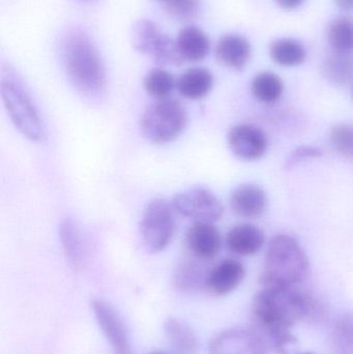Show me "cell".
Here are the masks:
<instances>
[{"label":"cell","instance_id":"obj_1","mask_svg":"<svg viewBox=\"0 0 353 354\" xmlns=\"http://www.w3.org/2000/svg\"><path fill=\"white\" fill-rule=\"evenodd\" d=\"M323 310L316 297L300 286L261 285L251 306V328L269 351L290 354L298 344L292 328L300 322L321 319Z\"/></svg>","mask_w":353,"mask_h":354},{"label":"cell","instance_id":"obj_2","mask_svg":"<svg viewBox=\"0 0 353 354\" xmlns=\"http://www.w3.org/2000/svg\"><path fill=\"white\" fill-rule=\"evenodd\" d=\"M60 57L73 86L88 99H99L107 87V71L95 43L81 29L68 30L60 41Z\"/></svg>","mask_w":353,"mask_h":354},{"label":"cell","instance_id":"obj_3","mask_svg":"<svg viewBox=\"0 0 353 354\" xmlns=\"http://www.w3.org/2000/svg\"><path fill=\"white\" fill-rule=\"evenodd\" d=\"M310 274V261L302 245L288 234H277L267 245L260 284L300 286Z\"/></svg>","mask_w":353,"mask_h":354},{"label":"cell","instance_id":"obj_4","mask_svg":"<svg viewBox=\"0 0 353 354\" xmlns=\"http://www.w3.org/2000/svg\"><path fill=\"white\" fill-rule=\"evenodd\" d=\"M1 97L6 112L15 128L28 140L41 142L46 137V128L32 97L10 68L1 76Z\"/></svg>","mask_w":353,"mask_h":354},{"label":"cell","instance_id":"obj_5","mask_svg":"<svg viewBox=\"0 0 353 354\" xmlns=\"http://www.w3.org/2000/svg\"><path fill=\"white\" fill-rule=\"evenodd\" d=\"M188 113L180 102L173 99L158 100L141 116L140 130L144 138L155 145L172 142L184 132Z\"/></svg>","mask_w":353,"mask_h":354},{"label":"cell","instance_id":"obj_6","mask_svg":"<svg viewBox=\"0 0 353 354\" xmlns=\"http://www.w3.org/2000/svg\"><path fill=\"white\" fill-rule=\"evenodd\" d=\"M173 206L166 200L149 202L141 216L139 235L143 248L149 253L157 254L167 249L176 233Z\"/></svg>","mask_w":353,"mask_h":354},{"label":"cell","instance_id":"obj_7","mask_svg":"<svg viewBox=\"0 0 353 354\" xmlns=\"http://www.w3.org/2000/svg\"><path fill=\"white\" fill-rule=\"evenodd\" d=\"M135 50L143 55H149L160 66H169L178 57L175 39L164 33L155 22L139 20L132 31Z\"/></svg>","mask_w":353,"mask_h":354},{"label":"cell","instance_id":"obj_8","mask_svg":"<svg viewBox=\"0 0 353 354\" xmlns=\"http://www.w3.org/2000/svg\"><path fill=\"white\" fill-rule=\"evenodd\" d=\"M172 206L180 216L195 222H217L225 212L221 200L211 189L202 187H190L176 194Z\"/></svg>","mask_w":353,"mask_h":354},{"label":"cell","instance_id":"obj_9","mask_svg":"<svg viewBox=\"0 0 353 354\" xmlns=\"http://www.w3.org/2000/svg\"><path fill=\"white\" fill-rule=\"evenodd\" d=\"M252 328H231L218 333L209 342V354H269Z\"/></svg>","mask_w":353,"mask_h":354},{"label":"cell","instance_id":"obj_10","mask_svg":"<svg viewBox=\"0 0 353 354\" xmlns=\"http://www.w3.org/2000/svg\"><path fill=\"white\" fill-rule=\"evenodd\" d=\"M227 142L232 153L244 161L263 159L269 149L267 134L258 127L249 124H236L230 128Z\"/></svg>","mask_w":353,"mask_h":354},{"label":"cell","instance_id":"obj_11","mask_svg":"<svg viewBox=\"0 0 353 354\" xmlns=\"http://www.w3.org/2000/svg\"><path fill=\"white\" fill-rule=\"evenodd\" d=\"M91 307L95 319L104 336L111 345L114 354H134L126 324L113 306L102 299H95Z\"/></svg>","mask_w":353,"mask_h":354},{"label":"cell","instance_id":"obj_12","mask_svg":"<svg viewBox=\"0 0 353 354\" xmlns=\"http://www.w3.org/2000/svg\"><path fill=\"white\" fill-rule=\"evenodd\" d=\"M184 243L191 255L203 261H211L221 249V232L213 223L195 222L187 230Z\"/></svg>","mask_w":353,"mask_h":354},{"label":"cell","instance_id":"obj_13","mask_svg":"<svg viewBox=\"0 0 353 354\" xmlns=\"http://www.w3.org/2000/svg\"><path fill=\"white\" fill-rule=\"evenodd\" d=\"M229 204L232 212L240 218L257 220L267 212L269 198L259 185L244 183L232 191Z\"/></svg>","mask_w":353,"mask_h":354},{"label":"cell","instance_id":"obj_14","mask_svg":"<svg viewBox=\"0 0 353 354\" xmlns=\"http://www.w3.org/2000/svg\"><path fill=\"white\" fill-rule=\"evenodd\" d=\"M246 277V268L236 259H225L209 272L205 288L218 297L236 290Z\"/></svg>","mask_w":353,"mask_h":354},{"label":"cell","instance_id":"obj_15","mask_svg":"<svg viewBox=\"0 0 353 354\" xmlns=\"http://www.w3.org/2000/svg\"><path fill=\"white\" fill-rule=\"evenodd\" d=\"M215 54L218 62L226 68L242 71L250 60L252 48L246 37L229 33L218 41Z\"/></svg>","mask_w":353,"mask_h":354},{"label":"cell","instance_id":"obj_16","mask_svg":"<svg viewBox=\"0 0 353 354\" xmlns=\"http://www.w3.org/2000/svg\"><path fill=\"white\" fill-rule=\"evenodd\" d=\"M265 243V234L263 229L253 224L236 225L226 235L228 250L240 256L256 255Z\"/></svg>","mask_w":353,"mask_h":354},{"label":"cell","instance_id":"obj_17","mask_svg":"<svg viewBox=\"0 0 353 354\" xmlns=\"http://www.w3.org/2000/svg\"><path fill=\"white\" fill-rule=\"evenodd\" d=\"M176 44L184 62H201L209 55L211 50L209 37L194 25H188L180 31Z\"/></svg>","mask_w":353,"mask_h":354},{"label":"cell","instance_id":"obj_18","mask_svg":"<svg viewBox=\"0 0 353 354\" xmlns=\"http://www.w3.org/2000/svg\"><path fill=\"white\" fill-rule=\"evenodd\" d=\"M213 86V76L209 68H192L182 73L176 82L178 93L184 99L197 100L207 97Z\"/></svg>","mask_w":353,"mask_h":354},{"label":"cell","instance_id":"obj_19","mask_svg":"<svg viewBox=\"0 0 353 354\" xmlns=\"http://www.w3.org/2000/svg\"><path fill=\"white\" fill-rule=\"evenodd\" d=\"M59 239L66 260L73 270L81 268L83 261V239L80 228L72 218H64L59 225Z\"/></svg>","mask_w":353,"mask_h":354},{"label":"cell","instance_id":"obj_20","mask_svg":"<svg viewBox=\"0 0 353 354\" xmlns=\"http://www.w3.org/2000/svg\"><path fill=\"white\" fill-rule=\"evenodd\" d=\"M166 337L178 354H195L198 349V339L194 330L176 318H169L164 324Z\"/></svg>","mask_w":353,"mask_h":354},{"label":"cell","instance_id":"obj_21","mask_svg":"<svg viewBox=\"0 0 353 354\" xmlns=\"http://www.w3.org/2000/svg\"><path fill=\"white\" fill-rule=\"evenodd\" d=\"M203 260L192 256L182 261L174 274V283L180 290L193 291L207 287L209 274L203 268Z\"/></svg>","mask_w":353,"mask_h":354},{"label":"cell","instance_id":"obj_22","mask_svg":"<svg viewBox=\"0 0 353 354\" xmlns=\"http://www.w3.org/2000/svg\"><path fill=\"white\" fill-rule=\"evenodd\" d=\"M269 55L279 66L292 68L304 64L307 51L305 46L298 39L283 37L271 44Z\"/></svg>","mask_w":353,"mask_h":354},{"label":"cell","instance_id":"obj_23","mask_svg":"<svg viewBox=\"0 0 353 354\" xmlns=\"http://www.w3.org/2000/svg\"><path fill=\"white\" fill-rule=\"evenodd\" d=\"M327 39L334 52L350 54L353 50V18L338 17L329 23Z\"/></svg>","mask_w":353,"mask_h":354},{"label":"cell","instance_id":"obj_24","mask_svg":"<svg viewBox=\"0 0 353 354\" xmlns=\"http://www.w3.org/2000/svg\"><path fill=\"white\" fill-rule=\"evenodd\" d=\"M251 91L261 103H275L283 95L284 83L275 73L261 72L253 78Z\"/></svg>","mask_w":353,"mask_h":354},{"label":"cell","instance_id":"obj_25","mask_svg":"<svg viewBox=\"0 0 353 354\" xmlns=\"http://www.w3.org/2000/svg\"><path fill=\"white\" fill-rule=\"evenodd\" d=\"M323 76L336 85H346L353 78V59L350 54L334 52L323 64Z\"/></svg>","mask_w":353,"mask_h":354},{"label":"cell","instance_id":"obj_26","mask_svg":"<svg viewBox=\"0 0 353 354\" xmlns=\"http://www.w3.org/2000/svg\"><path fill=\"white\" fill-rule=\"evenodd\" d=\"M143 86L149 97L157 100L168 99L176 86L173 75L161 68H153L146 73Z\"/></svg>","mask_w":353,"mask_h":354},{"label":"cell","instance_id":"obj_27","mask_svg":"<svg viewBox=\"0 0 353 354\" xmlns=\"http://www.w3.org/2000/svg\"><path fill=\"white\" fill-rule=\"evenodd\" d=\"M330 139L336 151L346 159L353 160V126L352 124H336L332 128Z\"/></svg>","mask_w":353,"mask_h":354},{"label":"cell","instance_id":"obj_28","mask_svg":"<svg viewBox=\"0 0 353 354\" xmlns=\"http://www.w3.org/2000/svg\"><path fill=\"white\" fill-rule=\"evenodd\" d=\"M169 16L178 21H192L200 12V0H169L164 3Z\"/></svg>","mask_w":353,"mask_h":354},{"label":"cell","instance_id":"obj_29","mask_svg":"<svg viewBox=\"0 0 353 354\" xmlns=\"http://www.w3.org/2000/svg\"><path fill=\"white\" fill-rule=\"evenodd\" d=\"M334 341L336 346L344 353H353V316L340 318L334 328Z\"/></svg>","mask_w":353,"mask_h":354},{"label":"cell","instance_id":"obj_30","mask_svg":"<svg viewBox=\"0 0 353 354\" xmlns=\"http://www.w3.org/2000/svg\"><path fill=\"white\" fill-rule=\"evenodd\" d=\"M323 155L321 149H316L314 147H300L294 151V159L302 160L306 158H318Z\"/></svg>","mask_w":353,"mask_h":354},{"label":"cell","instance_id":"obj_31","mask_svg":"<svg viewBox=\"0 0 353 354\" xmlns=\"http://www.w3.org/2000/svg\"><path fill=\"white\" fill-rule=\"evenodd\" d=\"M305 1L306 0H275L278 6L286 10H296V8H300Z\"/></svg>","mask_w":353,"mask_h":354},{"label":"cell","instance_id":"obj_32","mask_svg":"<svg viewBox=\"0 0 353 354\" xmlns=\"http://www.w3.org/2000/svg\"><path fill=\"white\" fill-rule=\"evenodd\" d=\"M338 8L346 12H353V0H335Z\"/></svg>","mask_w":353,"mask_h":354},{"label":"cell","instance_id":"obj_33","mask_svg":"<svg viewBox=\"0 0 353 354\" xmlns=\"http://www.w3.org/2000/svg\"><path fill=\"white\" fill-rule=\"evenodd\" d=\"M149 354H172V353H164V351H153V353H151Z\"/></svg>","mask_w":353,"mask_h":354},{"label":"cell","instance_id":"obj_34","mask_svg":"<svg viewBox=\"0 0 353 354\" xmlns=\"http://www.w3.org/2000/svg\"><path fill=\"white\" fill-rule=\"evenodd\" d=\"M159 1L163 2V3H165V2L169 1V0H159Z\"/></svg>","mask_w":353,"mask_h":354},{"label":"cell","instance_id":"obj_35","mask_svg":"<svg viewBox=\"0 0 353 354\" xmlns=\"http://www.w3.org/2000/svg\"><path fill=\"white\" fill-rule=\"evenodd\" d=\"M298 354H314L313 353H298Z\"/></svg>","mask_w":353,"mask_h":354},{"label":"cell","instance_id":"obj_36","mask_svg":"<svg viewBox=\"0 0 353 354\" xmlns=\"http://www.w3.org/2000/svg\"><path fill=\"white\" fill-rule=\"evenodd\" d=\"M352 95H353V88H352Z\"/></svg>","mask_w":353,"mask_h":354}]
</instances>
